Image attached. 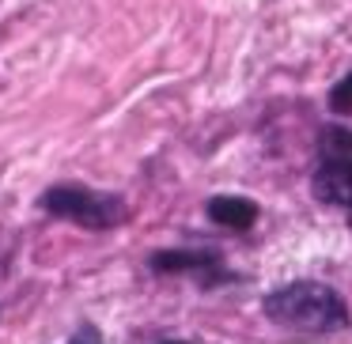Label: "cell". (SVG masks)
<instances>
[{
  "label": "cell",
  "instance_id": "1",
  "mask_svg": "<svg viewBox=\"0 0 352 344\" xmlns=\"http://www.w3.org/2000/svg\"><path fill=\"white\" fill-rule=\"evenodd\" d=\"M269 321L296 333H333L349 325V306L333 288L318 280H296L265 295Z\"/></svg>",
  "mask_w": 352,
  "mask_h": 344
},
{
  "label": "cell",
  "instance_id": "2",
  "mask_svg": "<svg viewBox=\"0 0 352 344\" xmlns=\"http://www.w3.org/2000/svg\"><path fill=\"white\" fill-rule=\"evenodd\" d=\"M38 208L50 212L54 220H69L76 227L87 231H110V227H122L129 208L118 193H102L91 190V185H80V182H57L50 190H42Z\"/></svg>",
  "mask_w": 352,
  "mask_h": 344
},
{
  "label": "cell",
  "instance_id": "3",
  "mask_svg": "<svg viewBox=\"0 0 352 344\" xmlns=\"http://www.w3.org/2000/svg\"><path fill=\"white\" fill-rule=\"evenodd\" d=\"M152 273H197L205 280H212L220 273V253L212 250H155L148 257Z\"/></svg>",
  "mask_w": 352,
  "mask_h": 344
},
{
  "label": "cell",
  "instance_id": "4",
  "mask_svg": "<svg viewBox=\"0 0 352 344\" xmlns=\"http://www.w3.org/2000/svg\"><path fill=\"white\" fill-rule=\"evenodd\" d=\"M311 185L318 200L352 208V163H318Z\"/></svg>",
  "mask_w": 352,
  "mask_h": 344
},
{
  "label": "cell",
  "instance_id": "5",
  "mask_svg": "<svg viewBox=\"0 0 352 344\" xmlns=\"http://www.w3.org/2000/svg\"><path fill=\"white\" fill-rule=\"evenodd\" d=\"M208 220L220 223V227H231V231H246L254 227V220H258V205L246 197H212L205 205Z\"/></svg>",
  "mask_w": 352,
  "mask_h": 344
},
{
  "label": "cell",
  "instance_id": "6",
  "mask_svg": "<svg viewBox=\"0 0 352 344\" xmlns=\"http://www.w3.org/2000/svg\"><path fill=\"white\" fill-rule=\"evenodd\" d=\"M318 159L322 163H352V129H344V125L318 129Z\"/></svg>",
  "mask_w": 352,
  "mask_h": 344
},
{
  "label": "cell",
  "instance_id": "7",
  "mask_svg": "<svg viewBox=\"0 0 352 344\" xmlns=\"http://www.w3.org/2000/svg\"><path fill=\"white\" fill-rule=\"evenodd\" d=\"M329 110L333 114H352V72L329 87Z\"/></svg>",
  "mask_w": 352,
  "mask_h": 344
},
{
  "label": "cell",
  "instance_id": "8",
  "mask_svg": "<svg viewBox=\"0 0 352 344\" xmlns=\"http://www.w3.org/2000/svg\"><path fill=\"white\" fill-rule=\"evenodd\" d=\"M72 344H102V341H95L91 333H84V336H76V341H72Z\"/></svg>",
  "mask_w": 352,
  "mask_h": 344
},
{
  "label": "cell",
  "instance_id": "9",
  "mask_svg": "<svg viewBox=\"0 0 352 344\" xmlns=\"http://www.w3.org/2000/svg\"><path fill=\"white\" fill-rule=\"evenodd\" d=\"M163 344H190V341H163Z\"/></svg>",
  "mask_w": 352,
  "mask_h": 344
}]
</instances>
